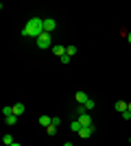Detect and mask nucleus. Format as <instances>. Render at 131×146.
<instances>
[{"label":"nucleus","instance_id":"nucleus-1","mask_svg":"<svg viewBox=\"0 0 131 146\" xmlns=\"http://www.w3.org/2000/svg\"><path fill=\"white\" fill-rule=\"evenodd\" d=\"M42 33H44V20H39V18H31L26 22V26L22 29V35L24 37H35L37 39Z\"/></svg>","mask_w":131,"mask_h":146},{"label":"nucleus","instance_id":"nucleus-2","mask_svg":"<svg viewBox=\"0 0 131 146\" xmlns=\"http://www.w3.org/2000/svg\"><path fill=\"white\" fill-rule=\"evenodd\" d=\"M37 46H39V48H53V46H55L50 33H42V35L37 37Z\"/></svg>","mask_w":131,"mask_h":146},{"label":"nucleus","instance_id":"nucleus-3","mask_svg":"<svg viewBox=\"0 0 131 146\" xmlns=\"http://www.w3.org/2000/svg\"><path fill=\"white\" fill-rule=\"evenodd\" d=\"M76 120L81 122L83 129H85V127H92V116H90L87 111H85V113H81V116H76Z\"/></svg>","mask_w":131,"mask_h":146},{"label":"nucleus","instance_id":"nucleus-4","mask_svg":"<svg viewBox=\"0 0 131 146\" xmlns=\"http://www.w3.org/2000/svg\"><path fill=\"white\" fill-rule=\"evenodd\" d=\"M57 29V22L53 18H48V20H44V33H53V31Z\"/></svg>","mask_w":131,"mask_h":146},{"label":"nucleus","instance_id":"nucleus-5","mask_svg":"<svg viewBox=\"0 0 131 146\" xmlns=\"http://www.w3.org/2000/svg\"><path fill=\"white\" fill-rule=\"evenodd\" d=\"M53 52H55V57H59V59H61V57L66 55V46H61V44H55V46H53Z\"/></svg>","mask_w":131,"mask_h":146},{"label":"nucleus","instance_id":"nucleus-6","mask_svg":"<svg viewBox=\"0 0 131 146\" xmlns=\"http://www.w3.org/2000/svg\"><path fill=\"white\" fill-rule=\"evenodd\" d=\"M92 133H94V127H85V129H81V131H79V135H81L83 140H87Z\"/></svg>","mask_w":131,"mask_h":146},{"label":"nucleus","instance_id":"nucleus-7","mask_svg":"<svg viewBox=\"0 0 131 146\" xmlns=\"http://www.w3.org/2000/svg\"><path fill=\"white\" fill-rule=\"evenodd\" d=\"M74 98H76V103L81 105V103H85V100H87V98H90V96H87L85 92H76V94H74Z\"/></svg>","mask_w":131,"mask_h":146},{"label":"nucleus","instance_id":"nucleus-8","mask_svg":"<svg viewBox=\"0 0 131 146\" xmlns=\"http://www.w3.org/2000/svg\"><path fill=\"white\" fill-rule=\"evenodd\" d=\"M81 105H83V109H85V111H92V109H94V107H96V103H94L92 98H87L85 103H81Z\"/></svg>","mask_w":131,"mask_h":146},{"label":"nucleus","instance_id":"nucleus-9","mask_svg":"<svg viewBox=\"0 0 131 146\" xmlns=\"http://www.w3.org/2000/svg\"><path fill=\"white\" fill-rule=\"evenodd\" d=\"M39 124H42V127H50V124H53V118H48V116H39Z\"/></svg>","mask_w":131,"mask_h":146},{"label":"nucleus","instance_id":"nucleus-10","mask_svg":"<svg viewBox=\"0 0 131 146\" xmlns=\"http://www.w3.org/2000/svg\"><path fill=\"white\" fill-rule=\"evenodd\" d=\"M13 113H15V116H22V113H24V105H22V103L13 105Z\"/></svg>","mask_w":131,"mask_h":146},{"label":"nucleus","instance_id":"nucleus-11","mask_svg":"<svg viewBox=\"0 0 131 146\" xmlns=\"http://www.w3.org/2000/svg\"><path fill=\"white\" fill-rule=\"evenodd\" d=\"M81 122H79V120H72V124H70V131H74V133H79V131H81Z\"/></svg>","mask_w":131,"mask_h":146},{"label":"nucleus","instance_id":"nucleus-12","mask_svg":"<svg viewBox=\"0 0 131 146\" xmlns=\"http://www.w3.org/2000/svg\"><path fill=\"white\" fill-rule=\"evenodd\" d=\"M5 122L9 124V127H13V124L18 122V116H15V113H11V116H7V118H5Z\"/></svg>","mask_w":131,"mask_h":146},{"label":"nucleus","instance_id":"nucleus-13","mask_svg":"<svg viewBox=\"0 0 131 146\" xmlns=\"http://www.w3.org/2000/svg\"><path fill=\"white\" fill-rule=\"evenodd\" d=\"M2 144H5V146H11L13 144V135L5 133V135H2Z\"/></svg>","mask_w":131,"mask_h":146},{"label":"nucleus","instance_id":"nucleus-14","mask_svg":"<svg viewBox=\"0 0 131 146\" xmlns=\"http://www.w3.org/2000/svg\"><path fill=\"white\" fill-rule=\"evenodd\" d=\"M116 111H120V113L127 111V103H125V100H118V103H116Z\"/></svg>","mask_w":131,"mask_h":146},{"label":"nucleus","instance_id":"nucleus-15","mask_svg":"<svg viewBox=\"0 0 131 146\" xmlns=\"http://www.w3.org/2000/svg\"><path fill=\"white\" fill-rule=\"evenodd\" d=\"M66 55L74 57V55H76V48H74V46H66Z\"/></svg>","mask_w":131,"mask_h":146},{"label":"nucleus","instance_id":"nucleus-16","mask_svg":"<svg viewBox=\"0 0 131 146\" xmlns=\"http://www.w3.org/2000/svg\"><path fill=\"white\" fill-rule=\"evenodd\" d=\"M2 113H5V118L11 116V113H13V107H2Z\"/></svg>","mask_w":131,"mask_h":146},{"label":"nucleus","instance_id":"nucleus-17","mask_svg":"<svg viewBox=\"0 0 131 146\" xmlns=\"http://www.w3.org/2000/svg\"><path fill=\"white\" fill-rule=\"evenodd\" d=\"M46 131H48V135H55L57 133V127H55V124H50V127H46Z\"/></svg>","mask_w":131,"mask_h":146},{"label":"nucleus","instance_id":"nucleus-18","mask_svg":"<svg viewBox=\"0 0 131 146\" xmlns=\"http://www.w3.org/2000/svg\"><path fill=\"white\" fill-rule=\"evenodd\" d=\"M70 59H72V57H70V55H63V57H61V59H59V61H61V63H70Z\"/></svg>","mask_w":131,"mask_h":146},{"label":"nucleus","instance_id":"nucleus-19","mask_svg":"<svg viewBox=\"0 0 131 146\" xmlns=\"http://www.w3.org/2000/svg\"><path fill=\"white\" fill-rule=\"evenodd\" d=\"M122 118H125V120H129V118H131V111H129V109L122 111Z\"/></svg>","mask_w":131,"mask_h":146},{"label":"nucleus","instance_id":"nucleus-20","mask_svg":"<svg viewBox=\"0 0 131 146\" xmlns=\"http://www.w3.org/2000/svg\"><path fill=\"white\" fill-rule=\"evenodd\" d=\"M127 42H129V44H131V33H127Z\"/></svg>","mask_w":131,"mask_h":146},{"label":"nucleus","instance_id":"nucleus-21","mask_svg":"<svg viewBox=\"0 0 131 146\" xmlns=\"http://www.w3.org/2000/svg\"><path fill=\"white\" fill-rule=\"evenodd\" d=\"M63 146H74V144H72V142H66V144H63Z\"/></svg>","mask_w":131,"mask_h":146},{"label":"nucleus","instance_id":"nucleus-22","mask_svg":"<svg viewBox=\"0 0 131 146\" xmlns=\"http://www.w3.org/2000/svg\"><path fill=\"white\" fill-rule=\"evenodd\" d=\"M11 146H22V144H18V142H13V144H11Z\"/></svg>","mask_w":131,"mask_h":146},{"label":"nucleus","instance_id":"nucleus-23","mask_svg":"<svg viewBox=\"0 0 131 146\" xmlns=\"http://www.w3.org/2000/svg\"><path fill=\"white\" fill-rule=\"evenodd\" d=\"M127 109H129V111H131V103H129V105H127Z\"/></svg>","mask_w":131,"mask_h":146},{"label":"nucleus","instance_id":"nucleus-24","mask_svg":"<svg viewBox=\"0 0 131 146\" xmlns=\"http://www.w3.org/2000/svg\"><path fill=\"white\" fill-rule=\"evenodd\" d=\"M129 144H131V137H129Z\"/></svg>","mask_w":131,"mask_h":146}]
</instances>
